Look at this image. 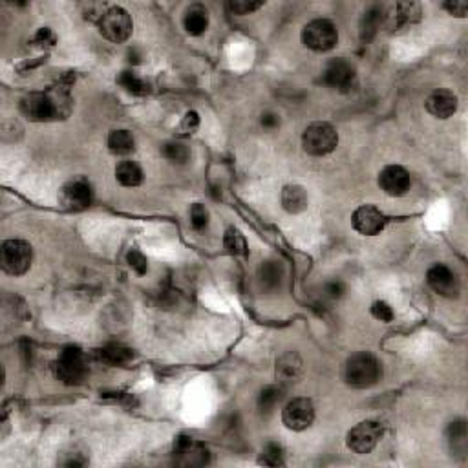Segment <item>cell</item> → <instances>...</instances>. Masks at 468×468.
Here are the masks:
<instances>
[{"label":"cell","mask_w":468,"mask_h":468,"mask_svg":"<svg viewBox=\"0 0 468 468\" xmlns=\"http://www.w3.org/2000/svg\"><path fill=\"white\" fill-rule=\"evenodd\" d=\"M382 368L372 353H355L346 362V382L353 388H370L381 379Z\"/></svg>","instance_id":"cell-1"},{"label":"cell","mask_w":468,"mask_h":468,"mask_svg":"<svg viewBox=\"0 0 468 468\" xmlns=\"http://www.w3.org/2000/svg\"><path fill=\"white\" fill-rule=\"evenodd\" d=\"M55 377L59 379L60 382H65L68 386H76V384H81L85 381V377L88 373L87 361H85V355L79 348H65L60 351L59 359L55 361L54 364Z\"/></svg>","instance_id":"cell-2"},{"label":"cell","mask_w":468,"mask_h":468,"mask_svg":"<svg viewBox=\"0 0 468 468\" xmlns=\"http://www.w3.org/2000/svg\"><path fill=\"white\" fill-rule=\"evenodd\" d=\"M339 143V134L329 123L309 124L302 135V146L311 156H326L335 151Z\"/></svg>","instance_id":"cell-3"},{"label":"cell","mask_w":468,"mask_h":468,"mask_svg":"<svg viewBox=\"0 0 468 468\" xmlns=\"http://www.w3.org/2000/svg\"><path fill=\"white\" fill-rule=\"evenodd\" d=\"M32 245L24 240H8L0 251L2 269L11 276L24 275L32 265Z\"/></svg>","instance_id":"cell-4"},{"label":"cell","mask_w":468,"mask_h":468,"mask_svg":"<svg viewBox=\"0 0 468 468\" xmlns=\"http://www.w3.org/2000/svg\"><path fill=\"white\" fill-rule=\"evenodd\" d=\"M337 41H339V32H337L333 22L326 21V19L311 21L302 30V43L315 52L333 49Z\"/></svg>","instance_id":"cell-5"},{"label":"cell","mask_w":468,"mask_h":468,"mask_svg":"<svg viewBox=\"0 0 468 468\" xmlns=\"http://www.w3.org/2000/svg\"><path fill=\"white\" fill-rule=\"evenodd\" d=\"M132 19H130L129 11L119 8V5H113V8H108L104 11V15L101 16L99 21V30H101V35L112 43H124L129 41V37L132 35Z\"/></svg>","instance_id":"cell-6"},{"label":"cell","mask_w":468,"mask_h":468,"mask_svg":"<svg viewBox=\"0 0 468 468\" xmlns=\"http://www.w3.org/2000/svg\"><path fill=\"white\" fill-rule=\"evenodd\" d=\"M382 437V425L377 421H362L348 432V448L355 454H370Z\"/></svg>","instance_id":"cell-7"},{"label":"cell","mask_w":468,"mask_h":468,"mask_svg":"<svg viewBox=\"0 0 468 468\" xmlns=\"http://www.w3.org/2000/svg\"><path fill=\"white\" fill-rule=\"evenodd\" d=\"M282 421L289 430L302 432L309 428L315 421V408L313 403L306 397H296L285 404L282 412Z\"/></svg>","instance_id":"cell-8"},{"label":"cell","mask_w":468,"mask_h":468,"mask_svg":"<svg viewBox=\"0 0 468 468\" xmlns=\"http://www.w3.org/2000/svg\"><path fill=\"white\" fill-rule=\"evenodd\" d=\"M21 112L33 123H43V121H52L57 118L52 97L49 93L43 92H33L22 97Z\"/></svg>","instance_id":"cell-9"},{"label":"cell","mask_w":468,"mask_h":468,"mask_svg":"<svg viewBox=\"0 0 468 468\" xmlns=\"http://www.w3.org/2000/svg\"><path fill=\"white\" fill-rule=\"evenodd\" d=\"M92 187L87 179L77 178L71 179L65 187L60 188L59 201L68 210H82L92 203Z\"/></svg>","instance_id":"cell-10"},{"label":"cell","mask_w":468,"mask_h":468,"mask_svg":"<svg viewBox=\"0 0 468 468\" xmlns=\"http://www.w3.org/2000/svg\"><path fill=\"white\" fill-rule=\"evenodd\" d=\"M174 456L179 465L185 467H199L209 463V450L201 443L194 441L192 437L181 436L174 443Z\"/></svg>","instance_id":"cell-11"},{"label":"cell","mask_w":468,"mask_h":468,"mask_svg":"<svg viewBox=\"0 0 468 468\" xmlns=\"http://www.w3.org/2000/svg\"><path fill=\"white\" fill-rule=\"evenodd\" d=\"M353 227L357 232H361L364 236H375L384 229L386 225V216L382 210H379L373 205H362L353 212Z\"/></svg>","instance_id":"cell-12"},{"label":"cell","mask_w":468,"mask_h":468,"mask_svg":"<svg viewBox=\"0 0 468 468\" xmlns=\"http://www.w3.org/2000/svg\"><path fill=\"white\" fill-rule=\"evenodd\" d=\"M428 285L432 289L436 291L437 295L447 296V298H456L459 295V280L456 273H454L450 267L443 264L434 265L430 271H428Z\"/></svg>","instance_id":"cell-13"},{"label":"cell","mask_w":468,"mask_h":468,"mask_svg":"<svg viewBox=\"0 0 468 468\" xmlns=\"http://www.w3.org/2000/svg\"><path fill=\"white\" fill-rule=\"evenodd\" d=\"M324 82L335 90H350L355 82V68L344 59L331 60L324 70Z\"/></svg>","instance_id":"cell-14"},{"label":"cell","mask_w":468,"mask_h":468,"mask_svg":"<svg viewBox=\"0 0 468 468\" xmlns=\"http://www.w3.org/2000/svg\"><path fill=\"white\" fill-rule=\"evenodd\" d=\"M379 185L388 196L399 198L410 190V174L406 172V168L399 167V165H390V167L382 168V172L379 174Z\"/></svg>","instance_id":"cell-15"},{"label":"cell","mask_w":468,"mask_h":468,"mask_svg":"<svg viewBox=\"0 0 468 468\" xmlns=\"http://www.w3.org/2000/svg\"><path fill=\"white\" fill-rule=\"evenodd\" d=\"M426 110L437 119H448L458 110V97L448 90H436L426 99Z\"/></svg>","instance_id":"cell-16"},{"label":"cell","mask_w":468,"mask_h":468,"mask_svg":"<svg viewBox=\"0 0 468 468\" xmlns=\"http://www.w3.org/2000/svg\"><path fill=\"white\" fill-rule=\"evenodd\" d=\"M421 15L419 4L415 2H399L395 4L390 11H384V22H386L390 27H404L415 22Z\"/></svg>","instance_id":"cell-17"},{"label":"cell","mask_w":468,"mask_h":468,"mask_svg":"<svg viewBox=\"0 0 468 468\" xmlns=\"http://www.w3.org/2000/svg\"><path fill=\"white\" fill-rule=\"evenodd\" d=\"M302 372H304L302 359L293 351L285 353L280 361L276 362V379H278L282 386H291V384L300 381Z\"/></svg>","instance_id":"cell-18"},{"label":"cell","mask_w":468,"mask_h":468,"mask_svg":"<svg viewBox=\"0 0 468 468\" xmlns=\"http://www.w3.org/2000/svg\"><path fill=\"white\" fill-rule=\"evenodd\" d=\"M307 203H309V199H307L306 188L300 185H285L282 190V205L287 212L291 214L304 212L307 209Z\"/></svg>","instance_id":"cell-19"},{"label":"cell","mask_w":468,"mask_h":468,"mask_svg":"<svg viewBox=\"0 0 468 468\" xmlns=\"http://www.w3.org/2000/svg\"><path fill=\"white\" fill-rule=\"evenodd\" d=\"M185 30L190 35H201L209 26V13L203 5H192L190 10L185 13L183 19Z\"/></svg>","instance_id":"cell-20"},{"label":"cell","mask_w":468,"mask_h":468,"mask_svg":"<svg viewBox=\"0 0 468 468\" xmlns=\"http://www.w3.org/2000/svg\"><path fill=\"white\" fill-rule=\"evenodd\" d=\"M97 355H99L102 362H107L110 366H123V364L132 361L134 353H132V350L121 344H108L97 351Z\"/></svg>","instance_id":"cell-21"},{"label":"cell","mask_w":468,"mask_h":468,"mask_svg":"<svg viewBox=\"0 0 468 468\" xmlns=\"http://www.w3.org/2000/svg\"><path fill=\"white\" fill-rule=\"evenodd\" d=\"M115 178L123 187H137L143 181V170L137 163L121 161L115 168Z\"/></svg>","instance_id":"cell-22"},{"label":"cell","mask_w":468,"mask_h":468,"mask_svg":"<svg viewBox=\"0 0 468 468\" xmlns=\"http://www.w3.org/2000/svg\"><path fill=\"white\" fill-rule=\"evenodd\" d=\"M134 135L130 134L129 130H113L108 135V148L118 156H126L134 151Z\"/></svg>","instance_id":"cell-23"},{"label":"cell","mask_w":468,"mask_h":468,"mask_svg":"<svg viewBox=\"0 0 468 468\" xmlns=\"http://www.w3.org/2000/svg\"><path fill=\"white\" fill-rule=\"evenodd\" d=\"M284 276L280 262H265L260 267V284L264 285L265 289H275L278 287Z\"/></svg>","instance_id":"cell-24"},{"label":"cell","mask_w":468,"mask_h":468,"mask_svg":"<svg viewBox=\"0 0 468 468\" xmlns=\"http://www.w3.org/2000/svg\"><path fill=\"white\" fill-rule=\"evenodd\" d=\"M223 245H225L227 253L234 254V256H245L247 254V242L238 229L231 227L227 229L225 238H223Z\"/></svg>","instance_id":"cell-25"},{"label":"cell","mask_w":468,"mask_h":468,"mask_svg":"<svg viewBox=\"0 0 468 468\" xmlns=\"http://www.w3.org/2000/svg\"><path fill=\"white\" fill-rule=\"evenodd\" d=\"M448 443H450V448L452 452H461L465 454L467 450V426H465L463 421L459 423H452L448 426Z\"/></svg>","instance_id":"cell-26"},{"label":"cell","mask_w":468,"mask_h":468,"mask_svg":"<svg viewBox=\"0 0 468 468\" xmlns=\"http://www.w3.org/2000/svg\"><path fill=\"white\" fill-rule=\"evenodd\" d=\"M118 82L126 90V92L134 93V96H145V93L148 92V85H146L143 79H140V77L135 76V74H132V71H123V74L119 76Z\"/></svg>","instance_id":"cell-27"},{"label":"cell","mask_w":468,"mask_h":468,"mask_svg":"<svg viewBox=\"0 0 468 468\" xmlns=\"http://www.w3.org/2000/svg\"><path fill=\"white\" fill-rule=\"evenodd\" d=\"M282 401V388L280 386H267L264 388L258 395V410L269 414L276 404Z\"/></svg>","instance_id":"cell-28"},{"label":"cell","mask_w":468,"mask_h":468,"mask_svg":"<svg viewBox=\"0 0 468 468\" xmlns=\"http://www.w3.org/2000/svg\"><path fill=\"white\" fill-rule=\"evenodd\" d=\"M384 21V10L379 8V5H373L370 10L364 13V21H362V35L364 37H372L375 30L382 24Z\"/></svg>","instance_id":"cell-29"},{"label":"cell","mask_w":468,"mask_h":468,"mask_svg":"<svg viewBox=\"0 0 468 468\" xmlns=\"http://www.w3.org/2000/svg\"><path fill=\"white\" fill-rule=\"evenodd\" d=\"M284 463V448L278 443H267L264 452H262V458H260V465H265V467H282Z\"/></svg>","instance_id":"cell-30"},{"label":"cell","mask_w":468,"mask_h":468,"mask_svg":"<svg viewBox=\"0 0 468 468\" xmlns=\"http://www.w3.org/2000/svg\"><path fill=\"white\" fill-rule=\"evenodd\" d=\"M161 154L167 157L168 161L172 163H185L190 157V151H188L183 143H179V141H170L167 145H163Z\"/></svg>","instance_id":"cell-31"},{"label":"cell","mask_w":468,"mask_h":468,"mask_svg":"<svg viewBox=\"0 0 468 468\" xmlns=\"http://www.w3.org/2000/svg\"><path fill=\"white\" fill-rule=\"evenodd\" d=\"M190 225L194 231H203L209 225V210L201 203H194L190 209Z\"/></svg>","instance_id":"cell-32"},{"label":"cell","mask_w":468,"mask_h":468,"mask_svg":"<svg viewBox=\"0 0 468 468\" xmlns=\"http://www.w3.org/2000/svg\"><path fill=\"white\" fill-rule=\"evenodd\" d=\"M262 5L264 2H256V0H232L227 4V8L236 15H249V13L260 10Z\"/></svg>","instance_id":"cell-33"},{"label":"cell","mask_w":468,"mask_h":468,"mask_svg":"<svg viewBox=\"0 0 468 468\" xmlns=\"http://www.w3.org/2000/svg\"><path fill=\"white\" fill-rule=\"evenodd\" d=\"M126 260H129L130 267H132L135 273H140V275H145L146 269H148V262H146L145 254L141 253V251H137V249H132L129 253V256H126Z\"/></svg>","instance_id":"cell-34"},{"label":"cell","mask_w":468,"mask_h":468,"mask_svg":"<svg viewBox=\"0 0 468 468\" xmlns=\"http://www.w3.org/2000/svg\"><path fill=\"white\" fill-rule=\"evenodd\" d=\"M372 315L377 318V320H381V322H392L393 317H395V315H393L392 306L382 300H377L375 304H373Z\"/></svg>","instance_id":"cell-35"},{"label":"cell","mask_w":468,"mask_h":468,"mask_svg":"<svg viewBox=\"0 0 468 468\" xmlns=\"http://www.w3.org/2000/svg\"><path fill=\"white\" fill-rule=\"evenodd\" d=\"M199 126V115L196 112H187L185 113L183 121H181V130L185 134H192L194 130Z\"/></svg>","instance_id":"cell-36"},{"label":"cell","mask_w":468,"mask_h":468,"mask_svg":"<svg viewBox=\"0 0 468 468\" xmlns=\"http://www.w3.org/2000/svg\"><path fill=\"white\" fill-rule=\"evenodd\" d=\"M324 291H326V296H329V298H340V296L344 295L346 285L340 280H333L329 282V284H326Z\"/></svg>","instance_id":"cell-37"},{"label":"cell","mask_w":468,"mask_h":468,"mask_svg":"<svg viewBox=\"0 0 468 468\" xmlns=\"http://www.w3.org/2000/svg\"><path fill=\"white\" fill-rule=\"evenodd\" d=\"M445 10H448L450 15L465 16L467 15L468 4L467 2H461V0H454V2H447V4H445Z\"/></svg>","instance_id":"cell-38"},{"label":"cell","mask_w":468,"mask_h":468,"mask_svg":"<svg viewBox=\"0 0 468 468\" xmlns=\"http://www.w3.org/2000/svg\"><path fill=\"white\" fill-rule=\"evenodd\" d=\"M278 124H280V119H278L276 113H264L262 115V126L264 129H275Z\"/></svg>","instance_id":"cell-39"},{"label":"cell","mask_w":468,"mask_h":468,"mask_svg":"<svg viewBox=\"0 0 468 468\" xmlns=\"http://www.w3.org/2000/svg\"><path fill=\"white\" fill-rule=\"evenodd\" d=\"M35 43L41 44V46H43V44H54L55 37L52 35V32H49V30H46V27H44V30H41V32L37 33V37H35Z\"/></svg>","instance_id":"cell-40"}]
</instances>
